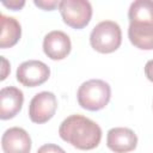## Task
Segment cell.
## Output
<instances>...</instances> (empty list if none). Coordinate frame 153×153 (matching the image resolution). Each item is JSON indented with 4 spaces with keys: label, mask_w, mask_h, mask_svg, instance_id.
<instances>
[{
    "label": "cell",
    "mask_w": 153,
    "mask_h": 153,
    "mask_svg": "<svg viewBox=\"0 0 153 153\" xmlns=\"http://www.w3.org/2000/svg\"><path fill=\"white\" fill-rule=\"evenodd\" d=\"M60 137L81 151L96 148L102 140V129L92 120L82 115H71L59 128Z\"/></svg>",
    "instance_id": "obj_1"
},
{
    "label": "cell",
    "mask_w": 153,
    "mask_h": 153,
    "mask_svg": "<svg viewBox=\"0 0 153 153\" xmlns=\"http://www.w3.org/2000/svg\"><path fill=\"white\" fill-rule=\"evenodd\" d=\"M76 98L82 109L88 111H99L109 104L111 98V87L104 80L91 79L79 86Z\"/></svg>",
    "instance_id": "obj_2"
},
{
    "label": "cell",
    "mask_w": 153,
    "mask_h": 153,
    "mask_svg": "<svg viewBox=\"0 0 153 153\" xmlns=\"http://www.w3.org/2000/svg\"><path fill=\"white\" fill-rule=\"evenodd\" d=\"M122 43V31L120 25L112 20L98 23L90 33L91 47L100 54H110L120 48Z\"/></svg>",
    "instance_id": "obj_3"
},
{
    "label": "cell",
    "mask_w": 153,
    "mask_h": 153,
    "mask_svg": "<svg viewBox=\"0 0 153 153\" xmlns=\"http://www.w3.org/2000/svg\"><path fill=\"white\" fill-rule=\"evenodd\" d=\"M59 11L63 23L76 30L87 26L92 18V6L87 0H62Z\"/></svg>",
    "instance_id": "obj_4"
},
{
    "label": "cell",
    "mask_w": 153,
    "mask_h": 153,
    "mask_svg": "<svg viewBox=\"0 0 153 153\" xmlns=\"http://www.w3.org/2000/svg\"><path fill=\"white\" fill-rule=\"evenodd\" d=\"M57 109V99L53 92L42 91L35 94L29 104V117L31 122L43 124L53 118Z\"/></svg>",
    "instance_id": "obj_5"
},
{
    "label": "cell",
    "mask_w": 153,
    "mask_h": 153,
    "mask_svg": "<svg viewBox=\"0 0 153 153\" xmlns=\"http://www.w3.org/2000/svg\"><path fill=\"white\" fill-rule=\"evenodd\" d=\"M50 76V68L42 61H24L17 68V80L25 87H36L44 84Z\"/></svg>",
    "instance_id": "obj_6"
},
{
    "label": "cell",
    "mask_w": 153,
    "mask_h": 153,
    "mask_svg": "<svg viewBox=\"0 0 153 153\" xmlns=\"http://www.w3.org/2000/svg\"><path fill=\"white\" fill-rule=\"evenodd\" d=\"M71 49H72L71 38L63 31L54 30L44 36L43 51L49 59L54 61L63 60L69 55Z\"/></svg>",
    "instance_id": "obj_7"
},
{
    "label": "cell",
    "mask_w": 153,
    "mask_h": 153,
    "mask_svg": "<svg viewBox=\"0 0 153 153\" xmlns=\"http://www.w3.org/2000/svg\"><path fill=\"white\" fill-rule=\"evenodd\" d=\"M106 146L115 153H129L136 148L137 136L129 128L115 127L106 134Z\"/></svg>",
    "instance_id": "obj_8"
},
{
    "label": "cell",
    "mask_w": 153,
    "mask_h": 153,
    "mask_svg": "<svg viewBox=\"0 0 153 153\" xmlns=\"http://www.w3.org/2000/svg\"><path fill=\"white\" fill-rule=\"evenodd\" d=\"M1 147L4 153H30L31 137L25 129L12 127L2 134Z\"/></svg>",
    "instance_id": "obj_9"
},
{
    "label": "cell",
    "mask_w": 153,
    "mask_h": 153,
    "mask_svg": "<svg viewBox=\"0 0 153 153\" xmlns=\"http://www.w3.org/2000/svg\"><path fill=\"white\" fill-rule=\"evenodd\" d=\"M24 103L22 90L14 86L2 87L0 91V118L10 120L19 114Z\"/></svg>",
    "instance_id": "obj_10"
},
{
    "label": "cell",
    "mask_w": 153,
    "mask_h": 153,
    "mask_svg": "<svg viewBox=\"0 0 153 153\" xmlns=\"http://www.w3.org/2000/svg\"><path fill=\"white\" fill-rule=\"evenodd\" d=\"M1 22V36L0 48L6 49L16 45L22 36V26L19 22L13 17H7L4 13L0 14Z\"/></svg>",
    "instance_id": "obj_11"
},
{
    "label": "cell",
    "mask_w": 153,
    "mask_h": 153,
    "mask_svg": "<svg viewBox=\"0 0 153 153\" xmlns=\"http://www.w3.org/2000/svg\"><path fill=\"white\" fill-rule=\"evenodd\" d=\"M128 18H129V24L153 26V1L136 0L131 2L128 10Z\"/></svg>",
    "instance_id": "obj_12"
},
{
    "label": "cell",
    "mask_w": 153,
    "mask_h": 153,
    "mask_svg": "<svg viewBox=\"0 0 153 153\" xmlns=\"http://www.w3.org/2000/svg\"><path fill=\"white\" fill-rule=\"evenodd\" d=\"M128 38L130 43L141 50H153V26L129 24Z\"/></svg>",
    "instance_id": "obj_13"
},
{
    "label": "cell",
    "mask_w": 153,
    "mask_h": 153,
    "mask_svg": "<svg viewBox=\"0 0 153 153\" xmlns=\"http://www.w3.org/2000/svg\"><path fill=\"white\" fill-rule=\"evenodd\" d=\"M33 4L44 11H53V10H55V7H59L60 1H56V0H48V1L47 0H38L37 1V0H35Z\"/></svg>",
    "instance_id": "obj_14"
},
{
    "label": "cell",
    "mask_w": 153,
    "mask_h": 153,
    "mask_svg": "<svg viewBox=\"0 0 153 153\" xmlns=\"http://www.w3.org/2000/svg\"><path fill=\"white\" fill-rule=\"evenodd\" d=\"M37 153H66V152L63 148H61L55 143H45L38 148Z\"/></svg>",
    "instance_id": "obj_15"
},
{
    "label": "cell",
    "mask_w": 153,
    "mask_h": 153,
    "mask_svg": "<svg viewBox=\"0 0 153 153\" xmlns=\"http://www.w3.org/2000/svg\"><path fill=\"white\" fill-rule=\"evenodd\" d=\"M2 5L8 7L10 10L12 11H18L20 10L24 5H25V1H18V0H11V1H2Z\"/></svg>",
    "instance_id": "obj_16"
},
{
    "label": "cell",
    "mask_w": 153,
    "mask_h": 153,
    "mask_svg": "<svg viewBox=\"0 0 153 153\" xmlns=\"http://www.w3.org/2000/svg\"><path fill=\"white\" fill-rule=\"evenodd\" d=\"M145 74L147 79L153 82V59L147 61V63L145 65Z\"/></svg>",
    "instance_id": "obj_17"
},
{
    "label": "cell",
    "mask_w": 153,
    "mask_h": 153,
    "mask_svg": "<svg viewBox=\"0 0 153 153\" xmlns=\"http://www.w3.org/2000/svg\"><path fill=\"white\" fill-rule=\"evenodd\" d=\"M1 61H2V73H1V80H5L7 78V69H10V65L7 62V60L1 56Z\"/></svg>",
    "instance_id": "obj_18"
}]
</instances>
